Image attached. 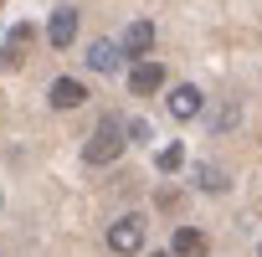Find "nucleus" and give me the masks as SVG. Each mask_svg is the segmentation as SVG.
I'll return each mask as SVG.
<instances>
[{
  "label": "nucleus",
  "instance_id": "obj_1",
  "mask_svg": "<svg viewBox=\"0 0 262 257\" xmlns=\"http://www.w3.org/2000/svg\"><path fill=\"white\" fill-rule=\"evenodd\" d=\"M123 144H128V134H123V118H118V113H103V118L93 123L88 144H82V160L103 170V165H113V160L123 155Z\"/></svg>",
  "mask_w": 262,
  "mask_h": 257
},
{
  "label": "nucleus",
  "instance_id": "obj_2",
  "mask_svg": "<svg viewBox=\"0 0 262 257\" xmlns=\"http://www.w3.org/2000/svg\"><path fill=\"white\" fill-rule=\"evenodd\" d=\"M108 252H113V257L144 252V216H118V221L108 226Z\"/></svg>",
  "mask_w": 262,
  "mask_h": 257
},
{
  "label": "nucleus",
  "instance_id": "obj_3",
  "mask_svg": "<svg viewBox=\"0 0 262 257\" xmlns=\"http://www.w3.org/2000/svg\"><path fill=\"white\" fill-rule=\"evenodd\" d=\"M170 118H180V123H190V118H201L206 113V93L195 88V82H180V88H170Z\"/></svg>",
  "mask_w": 262,
  "mask_h": 257
},
{
  "label": "nucleus",
  "instance_id": "obj_4",
  "mask_svg": "<svg viewBox=\"0 0 262 257\" xmlns=\"http://www.w3.org/2000/svg\"><path fill=\"white\" fill-rule=\"evenodd\" d=\"M160 88H165V67H160L155 57H139L134 72H128V93H134V98H149V93H160Z\"/></svg>",
  "mask_w": 262,
  "mask_h": 257
},
{
  "label": "nucleus",
  "instance_id": "obj_5",
  "mask_svg": "<svg viewBox=\"0 0 262 257\" xmlns=\"http://www.w3.org/2000/svg\"><path fill=\"white\" fill-rule=\"evenodd\" d=\"M82 62H88L93 72H103V77H113V72H118V67L128 62V57H123V47H118V41H108V36H98V41L88 47V57H82Z\"/></svg>",
  "mask_w": 262,
  "mask_h": 257
},
{
  "label": "nucleus",
  "instance_id": "obj_6",
  "mask_svg": "<svg viewBox=\"0 0 262 257\" xmlns=\"http://www.w3.org/2000/svg\"><path fill=\"white\" fill-rule=\"evenodd\" d=\"M47 41H52L57 52H67V47L77 41V11H72V6H57V11H52V21H47Z\"/></svg>",
  "mask_w": 262,
  "mask_h": 257
},
{
  "label": "nucleus",
  "instance_id": "obj_7",
  "mask_svg": "<svg viewBox=\"0 0 262 257\" xmlns=\"http://www.w3.org/2000/svg\"><path fill=\"white\" fill-rule=\"evenodd\" d=\"M26 52H31V21H21V26H11V36H6V47H0V67H26Z\"/></svg>",
  "mask_w": 262,
  "mask_h": 257
},
{
  "label": "nucleus",
  "instance_id": "obj_8",
  "mask_svg": "<svg viewBox=\"0 0 262 257\" xmlns=\"http://www.w3.org/2000/svg\"><path fill=\"white\" fill-rule=\"evenodd\" d=\"M118 47H123V57H149L155 52V21H128Z\"/></svg>",
  "mask_w": 262,
  "mask_h": 257
},
{
  "label": "nucleus",
  "instance_id": "obj_9",
  "mask_svg": "<svg viewBox=\"0 0 262 257\" xmlns=\"http://www.w3.org/2000/svg\"><path fill=\"white\" fill-rule=\"evenodd\" d=\"M47 103H52V108H62V113H67V108H82V103H88V88H82L77 77H57V82H52V93H47Z\"/></svg>",
  "mask_w": 262,
  "mask_h": 257
},
{
  "label": "nucleus",
  "instance_id": "obj_10",
  "mask_svg": "<svg viewBox=\"0 0 262 257\" xmlns=\"http://www.w3.org/2000/svg\"><path fill=\"white\" fill-rule=\"evenodd\" d=\"M190 180H195V190H206V196H226V185H231V175H226L221 165H211V160H201Z\"/></svg>",
  "mask_w": 262,
  "mask_h": 257
},
{
  "label": "nucleus",
  "instance_id": "obj_11",
  "mask_svg": "<svg viewBox=\"0 0 262 257\" xmlns=\"http://www.w3.org/2000/svg\"><path fill=\"white\" fill-rule=\"evenodd\" d=\"M206 252H211V242H206V231H195V226H180L175 242H170V257H206Z\"/></svg>",
  "mask_w": 262,
  "mask_h": 257
},
{
  "label": "nucleus",
  "instance_id": "obj_12",
  "mask_svg": "<svg viewBox=\"0 0 262 257\" xmlns=\"http://www.w3.org/2000/svg\"><path fill=\"white\" fill-rule=\"evenodd\" d=\"M236 123H242V103L236 98H226V103L211 108V134H226V128H236Z\"/></svg>",
  "mask_w": 262,
  "mask_h": 257
},
{
  "label": "nucleus",
  "instance_id": "obj_13",
  "mask_svg": "<svg viewBox=\"0 0 262 257\" xmlns=\"http://www.w3.org/2000/svg\"><path fill=\"white\" fill-rule=\"evenodd\" d=\"M155 165H160V175H175V170L185 165V144H165V149L155 155Z\"/></svg>",
  "mask_w": 262,
  "mask_h": 257
},
{
  "label": "nucleus",
  "instance_id": "obj_14",
  "mask_svg": "<svg viewBox=\"0 0 262 257\" xmlns=\"http://www.w3.org/2000/svg\"><path fill=\"white\" fill-rule=\"evenodd\" d=\"M123 134H128V144H155V128L144 118H123Z\"/></svg>",
  "mask_w": 262,
  "mask_h": 257
},
{
  "label": "nucleus",
  "instance_id": "obj_15",
  "mask_svg": "<svg viewBox=\"0 0 262 257\" xmlns=\"http://www.w3.org/2000/svg\"><path fill=\"white\" fill-rule=\"evenodd\" d=\"M155 257H170V252H155Z\"/></svg>",
  "mask_w": 262,
  "mask_h": 257
},
{
  "label": "nucleus",
  "instance_id": "obj_16",
  "mask_svg": "<svg viewBox=\"0 0 262 257\" xmlns=\"http://www.w3.org/2000/svg\"><path fill=\"white\" fill-rule=\"evenodd\" d=\"M0 206H6V201H0Z\"/></svg>",
  "mask_w": 262,
  "mask_h": 257
}]
</instances>
